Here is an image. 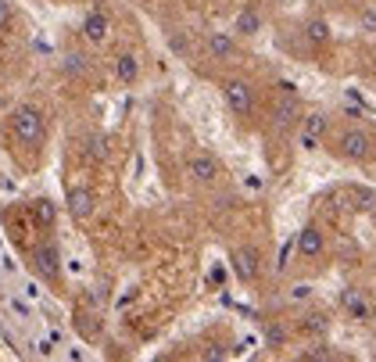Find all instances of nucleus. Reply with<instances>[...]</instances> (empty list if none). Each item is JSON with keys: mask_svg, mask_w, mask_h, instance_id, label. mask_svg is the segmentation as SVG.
I'll return each instance as SVG.
<instances>
[{"mask_svg": "<svg viewBox=\"0 0 376 362\" xmlns=\"http://www.w3.org/2000/svg\"><path fill=\"white\" fill-rule=\"evenodd\" d=\"M340 309L348 312L351 319H358V323L369 319V302H366V294L358 291V287H344L340 291Z\"/></svg>", "mask_w": 376, "mask_h": 362, "instance_id": "1a4fd4ad", "label": "nucleus"}, {"mask_svg": "<svg viewBox=\"0 0 376 362\" xmlns=\"http://www.w3.org/2000/svg\"><path fill=\"white\" fill-rule=\"evenodd\" d=\"M323 248H326L323 230H319V226H305V230H301V237H297V251H301L305 258H319V255H323Z\"/></svg>", "mask_w": 376, "mask_h": 362, "instance_id": "9b49d317", "label": "nucleus"}, {"mask_svg": "<svg viewBox=\"0 0 376 362\" xmlns=\"http://www.w3.org/2000/svg\"><path fill=\"white\" fill-rule=\"evenodd\" d=\"M205 51L215 61H229L233 54H237V40H233V33H208L205 36Z\"/></svg>", "mask_w": 376, "mask_h": 362, "instance_id": "9d476101", "label": "nucleus"}, {"mask_svg": "<svg viewBox=\"0 0 376 362\" xmlns=\"http://www.w3.org/2000/svg\"><path fill=\"white\" fill-rule=\"evenodd\" d=\"M319 147V136H312V133H301V151H316Z\"/></svg>", "mask_w": 376, "mask_h": 362, "instance_id": "5701e85b", "label": "nucleus"}, {"mask_svg": "<svg viewBox=\"0 0 376 362\" xmlns=\"http://www.w3.org/2000/svg\"><path fill=\"white\" fill-rule=\"evenodd\" d=\"M297 115H301V108H297V93L284 90V97H279V101H276V108H273L276 125H294V122H297Z\"/></svg>", "mask_w": 376, "mask_h": 362, "instance_id": "f8f14e48", "label": "nucleus"}, {"mask_svg": "<svg viewBox=\"0 0 376 362\" xmlns=\"http://www.w3.org/2000/svg\"><path fill=\"white\" fill-rule=\"evenodd\" d=\"M168 47H172L176 54H186V40H183V36H172V40H168Z\"/></svg>", "mask_w": 376, "mask_h": 362, "instance_id": "b1692460", "label": "nucleus"}, {"mask_svg": "<svg viewBox=\"0 0 376 362\" xmlns=\"http://www.w3.org/2000/svg\"><path fill=\"white\" fill-rule=\"evenodd\" d=\"M223 97L229 104V112L240 115V119H247L251 112H255V90H251V83H244V80H226Z\"/></svg>", "mask_w": 376, "mask_h": 362, "instance_id": "f03ea898", "label": "nucleus"}, {"mask_svg": "<svg viewBox=\"0 0 376 362\" xmlns=\"http://www.w3.org/2000/svg\"><path fill=\"white\" fill-rule=\"evenodd\" d=\"M115 75H118V83H125V86H133L136 80H140V61H136V54H118L115 58Z\"/></svg>", "mask_w": 376, "mask_h": 362, "instance_id": "ddd939ff", "label": "nucleus"}, {"mask_svg": "<svg viewBox=\"0 0 376 362\" xmlns=\"http://www.w3.org/2000/svg\"><path fill=\"white\" fill-rule=\"evenodd\" d=\"M93 208H97V197H93L90 186H72V191H68V212H72V219L86 223V219L93 215Z\"/></svg>", "mask_w": 376, "mask_h": 362, "instance_id": "6e6552de", "label": "nucleus"}, {"mask_svg": "<svg viewBox=\"0 0 376 362\" xmlns=\"http://www.w3.org/2000/svg\"><path fill=\"white\" fill-rule=\"evenodd\" d=\"M33 273L36 276H43L47 283H54L58 276H61V251H58V244H36V251H33Z\"/></svg>", "mask_w": 376, "mask_h": 362, "instance_id": "7ed1b4c3", "label": "nucleus"}, {"mask_svg": "<svg viewBox=\"0 0 376 362\" xmlns=\"http://www.w3.org/2000/svg\"><path fill=\"white\" fill-rule=\"evenodd\" d=\"M362 33L376 36V8H366L362 11Z\"/></svg>", "mask_w": 376, "mask_h": 362, "instance_id": "4be33fe9", "label": "nucleus"}, {"mask_svg": "<svg viewBox=\"0 0 376 362\" xmlns=\"http://www.w3.org/2000/svg\"><path fill=\"white\" fill-rule=\"evenodd\" d=\"M233 33H237V36H258V33H262L258 11H251V8L237 11V19H233Z\"/></svg>", "mask_w": 376, "mask_h": 362, "instance_id": "4468645a", "label": "nucleus"}, {"mask_svg": "<svg viewBox=\"0 0 376 362\" xmlns=\"http://www.w3.org/2000/svg\"><path fill=\"white\" fill-rule=\"evenodd\" d=\"M11 25H14V8L11 0H0V33H8Z\"/></svg>", "mask_w": 376, "mask_h": 362, "instance_id": "aec40b11", "label": "nucleus"}, {"mask_svg": "<svg viewBox=\"0 0 376 362\" xmlns=\"http://www.w3.org/2000/svg\"><path fill=\"white\" fill-rule=\"evenodd\" d=\"M33 215H36V223H40V226H51V223H54V204L47 201V197L33 201Z\"/></svg>", "mask_w": 376, "mask_h": 362, "instance_id": "a211bd4d", "label": "nucleus"}, {"mask_svg": "<svg viewBox=\"0 0 376 362\" xmlns=\"http://www.w3.org/2000/svg\"><path fill=\"white\" fill-rule=\"evenodd\" d=\"M340 154L348 162H366L369 154H373V136L366 130H348L340 136Z\"/></svg>", "mask_w": 376, "mask_h": 362, "instance_id": "20e7f679", "label": "nucleus"}, {"mask_svg": "<svg viewBox=\"0 0 376 362\" xmlns=\"http://www.w3.org/2000/svg\"><path fill=\"white\" fill-rule=\"evenodd\" d=\"M108 36H112V22H108V14L104 11H90L83 19V40L93 43V47H101Z\"/></svg>", "mask_w": 376, "mask_h": 362, "instance_id": "0eeeda50", "label": "nucleus"}, {"mask_svg": "<svg viewBox=\"0 0 376 362\" xmlns=\"http://www.w3.org/2000/svg\"><path fill=\"white\" fill-rule=\"evenodd\" d=\"M258 262H262V255H258L255 244H244V248L233 251V273H237V280L255 283L258 280Z\"/></svg>", "mask_w": 376, "mask_h": 362, "instance_id": "39448f33", "label": "nucleus"}, {"mask_svg": "<svg viewBox=\"0 0 376 362\" xmlns=\"http://www.w3.org/2000/svg\"><path fill=\"white\" fill-rule=\"evenodd\" d=\"M301 330L312 337H323L326 330H330V319H326V312H308V316L301 319Z\"/></svg>", "mask_w": 376, "mask_h": 362, "instance_id": "2eb2a0df", "label": "nucleus"}, {"mask_svg": "<svg viewBox=\"0 0 376 362\" xmlns=\"http://www.w3.org/2000/svg\"><path fill=\"white\" fill-rule=\"evenodd\" d=\"M305 36H308V43H316V47H323L326 40H330V25H326L323 19H312V22L305 25Z\"/></svg>", "mask_w": 376, "mask_h": 362, "instance_id": "dca6fc26", "label": "nucleus"}, {"mask_svg": "<svg viewBox=\"0 0 376 362\" xmlns=\"http://www.w3.org/2000/svg\"><path fill=\"white\" fill-rule=\"evenodd\" d=\"M65 72H72V75L86 72V58H83V54H68V58H65Z\"/></svg>", "mask_w": 376, "mask_h": 362, "instance_id": "412c9836", "label": "nucleus"}, {"mask_svg": "<svg viewBox=\"0 0 376 362\" xmlns=\"http://www.w3.org/2000/svg\"><path fill=\"white\" fill-rule=\"evenodd\" d=\"M186 172H190V180H194V183H215L218 176H223V165H218L215 154L201 151V154H194V158L186 162Z\"/></svg>", "mask_w": 376, "mask_h": 362, "instance_id": "423d86ee", "label": "nucleus"}, {"mask_svg": "<svg viewBox=\"0 0 376 362\" xmlns=\"http://www.w3.org/2000/svg\"><path fill=\"white\" fill-rule=\"evenodd\" d=\"M86 151H90V158H93V162H104V158H108V136L93 133V136L86 140Z\"/></svg>", "mask_w": 376, "mask_h": 362, "instance_id": "f3484780", "label": "nucleus"}, {"mask_svg": "<svg viewBox=\"0 0 376 362\" xmlns=\"http://www.w3.org/2000/svg\"><path fill=\"white\" fill-rule=\"evenodd\" d=\"M11 133H14L18 144L40 151L43 140H47V119H43V112H40L36 104H18L11 112Z\"/></svg>", "mask_w": 376, "mask_h": 362, "instance_id": "f257e3e1", "label": "nucleus"}, {"mask_svg": "<svg viewBox=\"0 0 376 362\" xmlns=\"http://www.w3.org/2000/svg\"><path fill=\"white\" fill-rule=\"evenodd\" d=\"M301 133H312V136H323L326 133V115H305V130Z\"/></svg>", "mask_w": 376, "mask_h": 362, "instance_id": "6ab92c4d", "label": "nucleus"}, {"mask_svg": "<svg viewBox=\"0 0 376 362\" xmlns=\"http://www.w3.org/2000/svg\"><path fill=\"white\" fill-rule=\"evenodd\" d=\"M269 344H273V348H279V344H284V330H269Z\"/></svg>", "mask_w": 376, "mask_h": 362, "instance_id": "393cba45", "label": "nucleus"}]
</instances>
